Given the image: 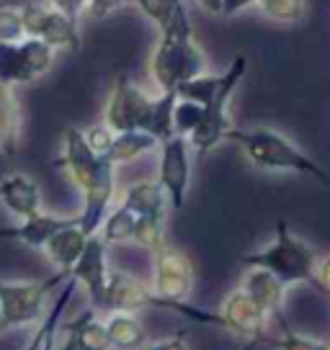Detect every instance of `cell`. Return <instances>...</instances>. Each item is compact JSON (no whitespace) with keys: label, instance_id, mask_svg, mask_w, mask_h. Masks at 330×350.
Listing matches in <instances>:
<instances>
[{"label":"cell","instance_id":"obj_33","mask_svg":"<svg viewBox=\"0 0 330 350\" xmlns=\"http://www.w3.org/2000/svg\"><path fill=\"white\" fill-rule=\"evenodd\" d=\"M129 3L132 0H88L86 13L90 18H106V16H111V13L124 8V5H129Z\"/></svg>","mask_w":330,"mask_h":350},{"label":"cell","instance_id":"obj_19","mask_svg":"<svg viewBox=\"0 0 330 350\" xmlns=\"http://www.w3.org/2000/svg\"><path fill=\"white\" fill-rule=\"evenodd\" d=\"M21 103L16 98L13 85H3L0 83V154H16L18 144H21Z\"/></svg>","mask_w":330,"mask_h":350},{"label":"cell","instance_id":"obj_35","mask_svg":"<svg viewBox=\"0 0 330 350\" xmlns=\"http://www.w3.org/2000/svg\"><path fill=\"white\" fill-rule=\"evenodd\" d=\"M315 275H318V288L322 294L330 296V252L318 258V268H315Z\"/></svg>","mask_w":330,"mask_h":350},{"label":"cell","instance_id":"obj_29","mask_svg":"<svg viewBox=\"0 0 330 350\" xmlns=\"http://www.w3.org/2000/svg\"><path fill=\"white\" fill-rule=\"evenodd\" d=\"M199 119H201V106L199 103L176 98V106H173V134L188 137L191 131L196 129Z\"/></svg>","mask_w":330,"mask_h":350},{"label":"cell","instance_id":"obj_28","mask_svg":"<svg viewBox=\"0 0 330 350\" xmlns=\"http://www.w3.org/2000/svg\"><path fill=\"white\" fill-rule=\"evenodd\" d=\"M258 8L276 23H299L307 11V0H258Z\"/></svg>","mask_w":330,"mask_h":350},{"label":"cell","instance_id":"obj_34","mask_svg":"<svg viewBox=\"0 0 330 350\" xmlns=\"http://www.w3.org/2000/svg\"><path fill=\"white\" fill-rule=\"evenodd\" d=\"M45 3L52 5L55 11L65 13L67 18H73V21H80V16L88 8V0H45Z\"/></svg>","mask_w":330,"mask_h":350},{"label":"cell","instance_id":"obj_38","mask_svg":"<svg viewBox=\"0 0 330 350\" xmlns=\"http://www.w3.org/2000/svg\"><path fill=\"white\" fill-rule=\"evenodd\" d=\"M196 5L212 16H222V0H196Z\"/></svg>","mask_w":330,"mask_h":350},{"label":"cell","instance_id":"obj_13","mask_svg":"<svg viewBox=\"0 0 330 350\" xmlns=\"http://www.w3.org/2000/svg\"><path fill=\"white\" fill-rule=\"evenodd\" d=\"M217 314H220L222 329H230V332H235V335H240L245 340H264L268 319H271V314L264 312L242 288H235L222 301V309Z\"/></svg>","mask_w":330,"mask_h":350},{"label":"cell","instance_id":"obj_30","mask_svg":"<svg viewBox=\"0 0 330 350\" xmlns=\"http://www.w3.org/2000/svg\"><path fill=\"white\" fill-rule=\"evenodd\" d=\"M23 36V21L21 8L3 3L0 5V42H21Z\"/></svg>","mask_w":330,"mask_h":350},{"label":"cell","instance_id":"obj_4","mask_svg":"<svg viewBox=\"0 0 330 350\" xmlns=\"http://www.w3.org/2000/svg\"><path fill=\"white\" fill-rule=\"evenodd\" d=\"M245 268H266L268 273H274L284 286L294 284H309L318 288V252L309 247L307 242L297 237L289 230L286 221L276 224V237L271 245H266L264 250L251 252L242 258Z\"/></svg>","mask_w":330,"mask_h":350},{"label":"cell","instance_id":"obj_25","mask_svg":"<svg viewBox=\"0 0 330 350\" xmlns=\"http://www.w3.org/2000/svg\"><path fill=\"white\" fill-rule=\"evenodd\" d=\"M134 214L129 208L119 204L116 208H109V214L103 217L99 227V234L101 240L106 242V245H124V242H132V234H134Z\"/></svg>","mask_w":330,"mask_h":350},{"label":"cell","instance_id":"obj_12","mask_svg":"<svg viewBox=\"0 0 330 350\" xmlns=\"http://www.w3.org/2000/svg\"><path fill=\"white\" fill-rule=\"evenodd\" d=\"M106 242L99 234H90L86 247L80 252V258L73 262V268L67 271V278H73L77 286L86 288L93 309H103V291L109 281V260H106Z\"/></svg>","mask_w":330,"mask_h":350},{"label":"cell","instance_id":"obj_11","mask_svg":"<svg viewBox=\"0 0 330 350\" xmlns=\"http://www.w3.org/2000/svg\"><path fill=\"white\" fill-rule=\"evenodd\" d=\"M21 21L23 33L42 39L49 44L52 49H80V31H77V21L67 18L65 13L55 11L47 3H26L21 5Z\"/></svg>","mask_w":330,"mask_h":350},{"label":"cell","instance_id":"obj_20","mask_svg":"<svg viewBox=\"0 0 330 350\" xmlns=\"http://www.w3.org/2000/svg\"><path fill=\"white\" fill-rule=\"evenodd\" d=\"M111 340V350H142L147 345V332L134 312H109L103 319Z\"/></svg>","mask_w":330,"mask_h":350},{"label":"cell","instance_id":"obj_5","mask_svg":"<svg viewBox=\"0 0 330 350\" xmlns=\"http://www.w3.org/2000/svg\"><path fill=\"white\" fill-rule=\"evenodd\" d=\"M245 75H248V59L238 55L230 62V67L222 72L220 90L214 93V98L207 106H201V119H199L196 129L186 137L188 144L196 152H210V150L220 147L227 139V134L232 129V119L230 113H227V106H230V98L235 96V90L240 88Z\"/></svg>","mask_w":330,"mask_h":350},{"label":"cell","instance_id":"obj_14","mask_svg":"<svg viewBox=\"0 0 330 350\" xmlns=\"http://www.w3.org/2000/svg\"><path fill=\"white\" fill-rule=\"evenodd\" d=\"M144 18L157 26L163 39H194L186 0H132Z\"/></svg>","mask_w":330,"mask_h":350},{"label":"cell","instance_id":"obj_8","mask_svg":"<svg viewBox=\"0 0 330 350\" xmlns=\"http://www.w3.org/2000/svg\"><path fill=\"white\" fill-rule=\"evenodd\" d=\"M55 65V49L42 39L23 36L21 42H0V83L26 85L45 77Z\"/></svg>","mask_w":330,"mask_h":350},{"label":"cell","instance_id":"obj_16","mask_svg":"<svg viewBox=\"0 0 330 350\" xmlns=\"http://www.w3.org/2000/svg\"><path fill=\"white\" fill-rule=\"evenodd\" d=\"M70 221H73V217H55V214L36 211L31 217L21 219L18 227H5V230H0V237L18 240L21 245L34 247V250H45L47 240H49L60 227L70 224Z\"/></svg>","mask_w":330,"mask_h":350},{"label":"cell","instance_id":"obj_3","mask_svg":"<svg viewBox=\"0 0 330 350\" xmlns=\"http://www.w3.org/2000/svg\"><path fill=\"white\" fill-rule=\"evenodd\" d=\"M227 139L235 142L242 150L245 160L258 167V170H268V173H299L307 175L312 180L322 183L330 188V173L320 163H315L309 154H305L297 144L281 131L264 129H235L232 126Z\"/></svg>","mask_w":330,"mask_h":350},{"label":"cell","instance_id":"obj_23","mask_svg":"<svg viewBox=\"0 0 330 350\" xmlns=\"http://www.w3.org/2000/svg\"><path fill=\"white\" fill-rule=\"evenodd\" d=\"M121 204L132 211L134 217H142V214H168V198L165 191L160 188L157 180H137L132 186L124 191Z\"/></svg>","mask_w":330,"mask_h":350},{"label":"cell","instance_id":"obj_39","mask_svg":"<svg viewBox=\"0 0 330 350\" xmlns=\"http://www.w3.org/2000/svg\"><path fill=\"white\" fill-rule=\"evenodd\" d=\"M258 342H261V340H248L240 350H258Z\"/></svg>","mask_w":330,"mask_h":350},{"label":"cell","instance_id":"obj_10","mask_svg":"<svg viewBox=\"0 0 330 350\" xmlns=\"http://www.w3.org/2000/svg\"><path fill=\"white\" fill-rule=\"evenodd\" d=\"M157 183L165 191L168 206L183 208L191 186V144L186 137H168L160 142V163H157Z\"/></svg>","mask_w":330,"mask_h":350},{"label":"cell","instance_id":"obj_1","mask_svg":"<svg viewBox=\"0 0 330 350\" xmlns=\"http://www.w3.org/2000/svg\"><path fill=\"white\" fill-rule=\"evenodd\" d=\"M57 167H62L73 183L83 193V211L77 214V224L86 234H96L103 217L109 214L114 193H116V180H114V165L90 150L83 131L75 126H67L62 137V154L55 160Z\"/></svg>","mask_w":330,"mask_h":350},{"label":"cell","instance_id":"obj_17","mask_svg":"<svg viewBox=\"0 0 330 350\" xmlns=\"http://www.w3.org/2000/svg\"><path fill=\"white\" fill-rule=\"evenodd\" d=\"M240 288L251 296L264 312H268L271 317H276L281 304H284L286 286L281 284L274 273H268L266 268H248L245 275H242Z\"/></svg>","mask_w":330,"mask_h":350},{"label":"cell","instance_id":"obj_15","mask_svg":"<svg viewBox=\"0 0 330 350\" xmlns=\"http://www.w3.org/2000/svg\"><path fill=\"white\" fill-rule=\"evenodd\" d=\"M0 204L13 217L26 219L42 211V191L39 183L23 173H11L0 178Z\"/></svg>","mask_w":330,"mask_h":350},{"label":"cell","instance_id":"obj_26","mask_svg":"<svg viewBox=\"0 0 330 350\" xmlns=\"http://www.w3.org/2000/svg\"><path fill=\"white\" fill-rule=\"evenodd\" d=\"M222 75H214V72H201V75H194L183 80L181 85L176 88V98L183 100H194L199 106H207L214 93L220 90Z\"/></svg>","mask_w":330,"mask_h":350},{"label":"cell","instance_id":"obj_22","mask_svg":"<svg viewBox=\"0 0 330 350\" xmlns=\"http://www.w3.org/2000/svg\"><path fill=\"white\" fill-rule=\"evenodd\" d=\"M157 147H160V142L155 139L153 134H147V131H140V129L116 131V134H114V142H111V147H109V152L103 154V157L116 167V165L134 163V160H140L142 154L153 152V150H157Z\"/></svg>","mask_w":330,"mask_h":350},{"label":"cell","instance_id":"obj_31","mask_svg":"<svg viewBox=\"0 0 330 350\" xmlns=\"http://www.w3.org/2000/svg\"><path fill=\"white\" fill-rule=\"evenodd\" d=\"M276 345H279V350H330V342L309 338V335H299L286 325H281V338L276 340Z\"/></svg>","mask_w":330,"mask_h":350},{"label":"cell","instance_id":"obj_6","mask_svg":"<svg viewBox=\"0 0 330 350\" xmlns=\"http://www.w3.org/2000/svg\"><path fill=\"white\" fill-rule=\"evenodd\" d=\"M207 72V57L194 39H157L150 57V75L160 93H168L194 75Z\"/></svg>","mask_w":330,"mask_h":350},{"label":"cell","instance_id":"obj_24","mask_svg":"<svg viewBox=\"0 0 330 350\" xmlns=\"http://www.w3.org/2000/svg\"><path fill=\"white\" fill-rule=\"evenodd\" d=\"M67 332L75 342V350H111L106 325L93 317V312H83L67 325Z\"/></svg>","mask_w":330,"mask_h":350},{"label":"cell","instance_id":"obj_18","mask_svg":"<svg viewBox=\"0 0 330 350\" xmlns=\"http://www.w3.org/2000/svg\"><path fill=\"white\" fill-rule=\"evenodd\" d=\"M86 242H88V234L80 230V224H77V217L65 224V227H60V230L47 240L45 245V255L49 260L57 265V271H62L67 273L70 268H73V262L80 258V252L86 247Z\"/></svg>","mask_w":330,"mask_h":350},{"label":"cell","instance_id":"obj_40","mask_svg":"<svg viewBox=\"0 0 330 350\" xmlns=\"http://www.w3.org/2000/svg\"><path fill=\"white\" fill-rule=\"evenodd\" d=\"M3 329H5V327H3V322H0V332H3Z\"/></svg>","mask_w":330,"mask_h":350},{"label":"cell","instance_id":"obj_37","mask_svg":"<svg viewBox=\"0 0 330 350\" xmlns=\"http://www.w3.org/2000/svg\"><path fill=\"white\" fill-rule=\"evenodd\" d=\"M258 5V0H222V16H235Z\"/></svg>","mask_w":330,"mask_h":350},{"label":"cell","instance_id":"obj_32","mask_svg":"<svg viewBox=\"0 0 330 350\" xmlns=\"http://www.w3.org/2000/svg\"><path fill=\"white\" fill-rule=\"evenodd\" d=\"M114 134H116V131L109 129V126L101 121V124H96V126H90V129L83 131V139H86V144H88L96 154H106L109 152L111 142H114Z\"/></svg>","mask_w":330,"mask_h":350},{"label":"cell","instance_id":"obj_7","mask_svg":"<svg viewBox=\"0 0 330 350\" xmlns=\"http://www.w3.org/2000/svg\"><path fill=\"white\" fill-rule=\"evenodd\" d=\"M60 281H67V273L57 271V275L47 281H0V322L3 327H23L39 322L47 312V294Z\"/></svg>","mask_w":330,"mask_h":350},{"label":"cell","instance_id":"obj_27","mask_svg":"<svg viewBox=\"0 0 330 350\" xmlns=\"http://www.w3.org/2000/svg\"><path fill=\"white\" fill-rule=\"evenodd\" d=\"M132 242L150 252L157 250L160 245H165V217H160V214H142V217L134 219Z\"/></svg>","mask_w":330,"mask_h":350},{"label":"cell","instance_id":"obj_36","mask_svg":"<svg viewBox=\"0 0 330 350\" xmlns=\"http://www.w3.org/2000/svg\"><path fill=\"white\" fill-rule=\"evenodd\" d=\"M142 350H188V345L186 340H183V335H173V338H165L160 342H150Z\"/></svg>","mask_w":330,"mask_h":350},{"label":"cell","instance_id":"obj_9","mask_svg":"<svg viewBox=\"0 0 330 350\" xmlns=\"http://www.w3.org/2000/svg\"><path fill=\"white\" fill-rule=\"evenodd\" d=\"M196 284L194 260L173 245H160L153 250V291L170 304H183Z\"/></svg>","mask_w":330,"mask_h":350},{"label":"cell","instance_id":"obj_2","mask_svg":"<svg viewBox=\"0 0 330 350\" xmlns=\"http://www.w3.org/2000/svg\"><path fill=\"white\" fill-rule=\"evenodd\" d=\"M173 106H176L173 90L150 96L129 77H119L106 100L103 124L114 131H147L157 142H163L173 137Z\"/></svg>","mask_w":330,"mask_h":350},{"label":"cell","instance_id":"obj_21","mask_svg":"<svg viewBox=\"0 0 330 350\" xmlns=\"http://www.w3.org/2000/svg\"><path fill=\"white\" fill-rule=\"evenodd\" d=\"M75 288H77L75 281L67 278L65 288L60 291V296L55 299V304L42 314V322H39V327H36V332H34L31 342H29L23 350H55L57 329H60V322H62V314H65V309H67V301L73 299Z\"/></svg>","mask_w":330,"mask_h":350}]
</instances>
